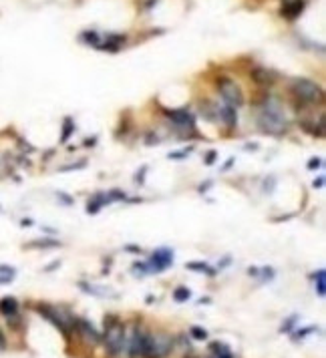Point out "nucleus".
<instances>
[{
    "instance_id": "nucleus-1",
    "label": "nucleus",
    "mask_w": 326,
    "mask_h": 358,
    "mask_svg": "<svg viewBox=\"0 0 326 358\" xmlns=\"http://www.w3.org/2000/svg\"><path fill=\"white\" fill-rule=\"evenodd\" d=\"M290 89H292V93H294L298 99L308 101V103H318V101H322V97H324L322 89H320L316 83L308 81V79H294L292 85H290Z\"/></svg>"
},
{
    "instance_id": "nucleus-2",
    "label": "nucleus",
    "mask_w": 326,
    "mask_h": 358,
    "mask_svg": "<svg viewBox=\"0 0 326 358\" xmlns=\"http://www.w3.org/2000/svg\"><path fill=\"white\" fill-rule=\"evenodd\" d=\"M258 125H260L264 131L280 133V131L286 129V119H284V115H282V111H280L278 107H266V109L260 113Z\"/></svg>"
},
{
    "instance_id": "nucleus-3",
    "label": "nucleus",
    "mask_w": 326,
    "mask_h": 358,
    "mask_svg": "<svg viewBox=\"0 0 326 358\" xmlns=\"http://www.w3.org/2000/svg\"><path fill=\"white\" fill-rule=\"evenodd\" d=\"M218 91L222 93V97L230 103V105H242L244 97H242V89L232 81V79H218Z\"/></svg>"
},
{
    "instance_id": "nucleus-4",
    "label": "nucleus",
    "mask_w": 326,
    "mask_h": 358,
    "mask_svg": "<svg viewBox=\"0 0 326 358\" xmlns=\"http://www.w3.org/2000/svg\"><path fill=\"white\" fill-rule=\"evenodd\" d=\"M38 314L44 316L55 328H59L63 334H69V318L67 314H63L61 310L57 308H50V306H38Z\"/></svg>"
},
{
    "instance_id": "nucleus-5",
    "label": "nucleus",
    "mask_w": 326,
    "mask_h": 358,
    "mask_svg": "<svg viewBox=\"0 0 326 358\" xmlns=\"http://www.w3.org/2000/svg\"><path fill=\"white\" fill-rule=\"evenodd\" d=\"M171 350V340L165 336H149L147 334V358H163Z\"/></svg>"
},
{
    "instance_id": "nucleus-6",
    "label": "nucleus",
    "mask_w": 326,
    "mask_h": 358,
    "mask_svg": "<svg viewBox=\"0 0 326 358\" xmlns=\"http://www.w3.org/2000/svg\"><path fill=\"white\" fill-rule=\"evenodd\" d=\"M123 346H125V330H123V326L111 324L109 330H107V348L113 354H119V352H123Z\"/></svg>"
},
{
    "instance_id": "nucleus-7",
    "label": "nucleus",
    "mask_w": 326,
    "mask_h": 358,
    "mask_svg": "<svg viewBox=\"0 0 326 358\" xmlns=\"http://www.w3.org/2000/svg\"><path fill=\"white\" fill-rule=\"evenodd\" d=\"M129 356L131 358H145L147 356V334H143L139 328L133 330L129 338Z\"/></svg>"
},
{
    "instance_id": "nucleus-8",
    "label": "nucleus",
    "mask_w": 326,
    "mask_h": 358,
    "mask_svg": "<svg viewBox=\"0 0 326 358\" xmlns=\"http://www.w3.org/2000/svg\"><path fill=\"white\" fill-rule=\"evenodd\" d=\"M171 264H173V254H171L169 250H157V252H153V256H151V266H153L157 272L165 270V268L171 266Z\"/></svg>"
},
{
    "instance_id": "nucleus-9",
    "label": "nucleus",
    "mask_w": 326,
    "mask_h": 358,
    "mask_svg": "<svg viewBox=\"0 0 326 358\" xmlns=\"http://www.w3.org/2000/svg\"><path fill=\"white\" fill-rule=\"evenodd\" d=\"M75 324H77V328L81 330V334H83V336H85V338H87L89 342H93V344H97V342L101 340V336H99V332H97V330H95V328H93V326H91V324H89L87 320H77Z\"/></svg>"
},
{
    "instance_id": "nucleus-10",
    "label": "nucleus",
    "mask_w": 326,
    "mask_h": 358,
    "mask_svg": "<svg viewBox=\"0 0 326 358\" xmlns=\"http://www.w3.org/2000/svg\"><path fill=\"white\" fill-rule=\"evenodd\" d=\"M302 8H304V2H302V0H288V2L284 4L282 14L288 16V18H296V16L302 12Z\"/></svg>"
},
{
    "instance_id": "nucleus-11",
    "label": "nucleus",
    "mask_w": 326,
    "mask_h": 358,
    "mask_svg": "<svg viewBox=\"0 0 326 358\" xmlns=\"http://www.w3.org/2000/svg\"><path fill=\"white\" fill-rule=\"evenodd\" d=\"M0 312L4 314V316H14L16 312H18V302L14 300V298H10V296H6V298H2L0 300Z\"/></svg>"
},
{
    "instance_id": "nucleus-12",
    "label": "nucleus",
    "mask_w": 326,
    "mask_h": 358,
    "mask_svg": "<svg viewBox=\"0 0 326 358\" xmlns=\"http://www.w3.org/2000/svg\"><path fill=\"white\" fill-rule=\"evenodd\" d=\"M167 117H169L171 121L179 123V125H191V123H193V117H191L189 111H185V109H181V111H169Z\"/></svg>"
},
{
    "instance_id": "nucleus-13",
    "label": "nucleus",
    "mask_w": 326,
    "mask_h": 358,
    "mask_svg": "<svg viewBox=\"0 0 326 358\" xmlns=\"http://www.w3.org/2000/svg\"><path fill=\"white\" fill-rule=\"evenodd\" d=\"M252 77L256 79V83H262V85H268V83H272V73L268 71V69H264V67H256L254 71H252Z\"/></svg>"
},
{
    "instance_id": "nucleus-14",
    "label": "nucleus",
    "mask_w": 326,
    "mask_h": 358,
    "mask_svg": "<svg viewBox=\"0 0 326 358\" xmlns=\"http://www.w3.org/2000/svg\"><path fill=\"white\" fill-rule=\"evenodd\" d=\"M220 117H222V121H224L226 125H230V127H234V125H236V121H238L236 109H234V107H228V105L220 109Z\"/></svg>"
},
{
    "instance_id": "nucleus-15",
    "label": "nucleus",
    "mask_w": 326,
    "mask_h": 358,
    "mask_svg": "<svg viewBox=\"0 0 326 358\" xmlns=\"http://www.w3.org/2000/svg\"><path fill=\"white\" fill-rule=\"evenodd\" d=\"M211 352H213V354L209 358H234L232 352H230V348H228L226 344H220V342L211 344Z\"/></svg>"
},
{
    "instance_id": "nucleus-16",
    "label": "nucleus",
    "mask_w": 326,
    "mask_h": 358,
    "mask_svg": "<svg viewBox=\"0 0 326 358\" xmlns=\"http://www.w3.org/2000/svg\"><path fill=\"white\" fill-rule=\"evenodd\" d=\"M16 276V270L10 266H0V284H10Z\"/></svg>"
},
{
    "instance_id": "nucleus-17",
    "label": "nucleus",
    "mask_w": 326,
    "mask_h": 358,
    "mask_svg": "<svg viewBox=\"0 0 326 358\" xmlns=\"http://www.w3.org/2000/svg\"><path fill=\"white\" fill-rule=\"evenodd\" d=\"M189 296H191V292L187 288H177L175 294H173L175 302H185V300H189Z\"/></svg>"
},
{
    "instance_id": "nucleus-18",
    "label": "nucleus",
    "mask_w": 326,
    "mask_h": 358,
    "mask_svg": "<svg viewBox=\"0 0 326 358\" xmlns=\"http://www.w3.org/2000/svg\"><path fill=\"white\" fill-rule=\"evenodd\" d=\"M316 288H318V294L320 296H324L326 292V284H324V270H320L318 274H316Z\"/></svg>"
},
{
    "instance_id": "nucleus-19",
    "label": "nucleus",
    "mask_w": 326,
    "mask_h": 358,
    "mask_svg": "<svg viewBox=\"0 0 326 358\" xmlns=\"http://www.w3.org/2000/svg\"><path fill=\"white\" fill-rule=\"evenodd\" d=\"M191 336H193L195 340H205V338H207V332H205L203 328H199V326H193V328H191Z\"/></svg>"
},
{
    "instance_id": "nucleus-20",
    "label": "nucleus",
    "mask_w": 326,
    "mask_h": 358,
    "mask_svg": "<svg viewBox=\"0 0 326 358\" xmlns=\"http://www.w3.org/2000/svg\"><path fill=\"white\" fill-rule=\"evenodd\" d=\"M187 268H191V270H199V272H207L209 276H213V270H211L209 266H205V264H189Z\"/></svg>"
},
{
    "instance_id": "nucleus-21",
    "label": "nucleus",
    "mask_w": 326,
    "mask_h": 358,
    "mask_svg": "<svg viewBox=\"0 0 326 358\" xmlns=\"http://www.w3.org/2000/svg\"><path fill=\"white\" fill-rule=\"evenodd\" d=\"M83 40L93 42V44H97V46H99V36H97V32H87V34H83Z\"/></svg>"
},
{
    "instance_id": "nucleus-22",
    "label": "nucleus",
    "mask_w": 326,
    "mask_h": 358,
    "mask_svg": "<svg viewBox=\"0 0 326 358\" xmlns=\"http://www.w3.org/2000/svg\"><path fill=\"white\" fill-rule=\"evenodd\" d=\"M71 131H73V123H71V119H67V121H65V133H63V141H67V137L71 135Z\"/></svg>"
},
{
    "instance_id": "nucleus-23",
    "label": "nucleus",
    "mask_w": 326,
    "mask_h": 358,
    "mask_svg": "<svg viewBox=\"0 0 326 358\" xmlns=\"http://www.w3.org/2000/svg\"><path fill=\"white\" fill-rule=\"evenodd\" d=\"M292 324H294V318H290V320H288V322L282 326V332H288V330L292 328Z\"/></svg>"
},
{
    "instance_id": "nucleus-24",
    "label": "nucleus",
    "mask_w": 326,
    "mask_h": 358,
    "mask_svg": "<svg viewBox=\"0 0 326 358\" xmlns=\"http://www.w3.org/2000/svg\"><path fill=\"white\" fill-rule=\"evenodd\" d=\"M308 167H310V169H314V167H320V159H310Z\"/></svg>"
},
{
    "instance_id": "nucleus-25",
    "label": "nucleus",
    "mask_w": 326,
    "mask_h": 358,
    "mask_svg": "<svg viewBox=\"0 0 326 358\" xmlns=\"http://www.w3.org/2000/svg\"><path fill=\"white\" fill-rule=\"evenodd\" d=\"M4 348H6V338H4V334L0 330V350H4Z\"/></svg>"
}]
</instances>
